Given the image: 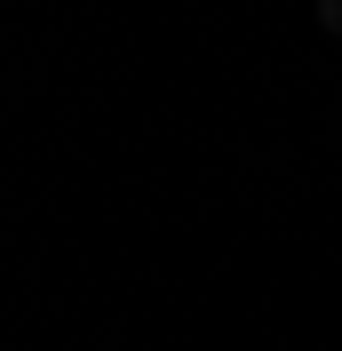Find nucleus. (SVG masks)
Returning a JSON list of instances; mask_svg holds the SVG:
<instances>
[{
	"instance_id": "obj_1",
	"label": "nucleus",
	"mask_w": 342,
	"mask_h": 351,
	"mask_svg": "<svg viewBox=\"0 0 342 351\" xmlns=\"http://www.w3.org/2000/svg\"><path fill=\"white\" fill-rule=\"evenodd\" d=\"M319 24H326V32H342V0H319Z\"/></svg>"
}]
</instances>
